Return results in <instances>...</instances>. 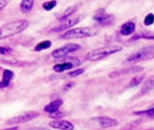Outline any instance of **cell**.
I'll list each match as a JSON object with an SVG mask.
<instances>
[{
    "mask_svg": "<svg viewBox=\"0 0 154 130\" xmlns=\"http://www.w3.org/2000/svg\"><path fill=\"white\" fill-rule=\"evenodd\" d=\"M2 63H6V64H10L12 66H26V65H29L31 64V62H23V61H19V60H16V59H13V60H2L1 61Z\"/></svg>",
    "mask_w": 154,
    "mask_h": 130,
    "instance_id": "cell-19",
    "label": "cell"
},
{
    "mask_svg": "<svg viewBox=\"0 0 154 130\" xmlns=\"http://www.w3.org/2000/svg\"><path fill=\"white\" fill-rule=\"evenodd\" d=\"M62 117H64V113H63V112H60V111H58V112L53 113V114H50V118L54 119L55 120L60 119H61Z\"/></svg>",
    "mask_w": 154,
    "mask_h": 130,
    "instance_id": "cell-27",
    "label": "cell"
},
{
    "mask_svg": "<svg viewBox=\"0 0 154 130\" xmlns=\"http://www.w3.org/2000/svg\"><path fill=\"white\" fill-rule=\"evenodd\" d=\"M14 73L10 71V70H5L4 72H3V76H2V80H1V82H0V88L1 89H4V88H6L9 86L12 79L14 78Z\"/></svg>",
    "mask_w": 154,
    "mask_h": 130,
    "instance_id": "cell-13",
    "label": "cell"
},
{
    "mask_svg": "<svg viewBox=\"0 0 154 130\" xmlns=\"http://www.w3.org/2000/svg\"><path fill=\"white\" fill-rule=\"evenodd\" d=\"M94 20L97 24L106 26V25L112 24L115 22L116 18L112 14H107L105 11V9H99L97 12V14L94 15Z\"/></svg>",
    "mask_w": 154,
    "mask_h": 130,
    "instance_id": "cell-8",
    "label": "cell"
},
{
    "mask_svg": "<svg viewBox=\"0 0 154 130\" xmlns=\"http://www.w3.org/2000/svg\"><path fill=\"white\" fill-rule=\"evenodd\" d=\"M84 71H85L84 69H79V70H76V71H74L69 72V76L71 77V78H74V77H77V76H79V75L83 74Z\"/></svg>",
    "mask_w": 154,
    "mask_h": 130,
    "instance_id": "cell-26",
    "label": "cell"
},
{
    "mask_svg": "<svg viewBox=\"0 0 154 130\" xmlns=\"http://www.w3.org/2000/svg\"><path fill=\"white\" fill-rule=\"evenodd\" d=\"M11 51H12V49H10V48H5V47H4V46H2V47L0 48V52H1L2 55H5V54L9 53V52H11Z\"/></svg>",
    "mask_w": 154,
    "mask_h": 130,
    "instance_id": "cell-28",
    "label": "cell"
},
{
    "mask_svg": "<svg viewBox=\"0 0 154 130\" xmlns=\"http://www.w3.org/2000/svg\"><path fill=\"white\" fill-rule=\"evenodd\" d=\"M149 130H154V128H152V129H149Z\"/></svg>",
    "mask_w": 154,
    "mask_h": 130,
    "instance_id": "cell-32",
    "label": "cell"
},
{
    "mask_svg": "<svg viewBox=\"0 0 154 130\" xmlns=\"http://www.w3.org/2000/svg\"><path fill=\"white\" fill-rule=\"evenodd\" d=\"M154 58V46L152 47H145L141 50H138L132 54H130L126 62H138L149 59H153Z\"/></svg>",
    "mask_w": 154,
    "mask_h": 130,
    "instance_id": "cell-4",
    "label": "cell"
},
{
    "mask_svg": "<svg viewBox=\"0 0 154 130\" xmlns=\"http://www.w3.org/2000/svg\"><path fill=\"white\" fill-rule=\"evenodd\" d=\"M73 67H74V64L70 61H69V62H66L63 63H59V64L57 63L52 67V69L56 72H63L65 71H69V70L72 69Z\"/></svg>",
    "mask_w": 154,
    "mask_h": 130,
    "instance_id": "cell-17",
    "label": "cell"
},
{
    "mask_svg": "<svg viewBox=\"0 0 154 130\" xmlns=\"http://www.w3.org/2000/svg\"><path fill=\"white\" fill-rule=\"evenodd\" d=\"M34 2L32 0H23L21 2L20 6H21V10L23 13H29L33 6Z\"/></svg>",
    "mask_w": 154,
    "mask_h": 130,
    "instance_id": "cell-18",
    "label": "cell"
},
{
    "mask_svg": "<svg viewBox=\"0 0 154 130\" xmlns=\"http://www.w3.org/2000/svg\"><path fill=\"white\" fill-rule=\"evenodd\" d=\"M57 4H58L57 1H47L42 4V7L46 11H51L57 5Z\"/></svg>",
    "mask_w": 154,
    "mask_h": 130,
    "instance_id": "cell-24",
    "label": "cell"
},
{
    "mask_svg": "<svg viewBox=\"0 0 154 130\" xmlns=\"http://www.w3.org/2000/svg\"><path fill=\"white\" fill-rule=\"evenodd\" d=\"M93 120L96 121L100 127L104 128H113L118 125L117 120L109 117H97V118H94Z\"/></svg>",
    "mask_w": 154,
    "mask_h": 130,
    "instance_id": "cell-10",
    "label": "cell"
},
{
    "mask_svg": "<svg viewBox=\"0 0 154 130\" xmlns=\"http://www.w3.org/2000/svg\"><path fill=\"white\" fill-rule=\"evenodd\" d=\"M122 50H123V47L120 45H107V46L100 47V48H97L89 52L87 54L86 59L90 62H96V61L105 59L112 54L117 53L121 52Z\"/></svg>",
    "mask_w": 154,
    "mask_h": 130,
    "instance_id": "cell-2",
    "label": "cell"
},
{
    "mask_svg": "<svg viewBox=\"0 0 154 130\" xmlns=\"http://www.w3.org/2000/svg\"><path fill=\"white\" fill-rule=\"evenodd\" d=\"M80 49V45L77 43H69L62 47H60L58 49H55L51 52V56L54 59H61L63 57H66L71 52H74Z\"/></svg>",
    "mask_w": 154,
    "mask_h": 130,
    "instance_id": "cell-5",
    "label": "cell"
},
{
    "mask_svg": "<svg viewBox=\"0 0 154 130\" xmlns=\"http://www.w3.org/2000/svg\"><path fill=\"white\" fill-rule=\"evenodd\" d=\"M50 127L59 130H74V125L67 120H53L50 122Z\"/></svg>",
    "mask_w": 154,
    "mask_h": 130,
    "instance_id": "cell-11",
    "label": "cell"
},
{
    "mask_svg": "<svg viewBox=\"0 0 154 130\" xmlns=\"http://www.w3.org/2000/svg\"><path fill=\"white\" fill-rule=\"evenodd\" d=\"M51 46V42L46 40V41H43V42L39 43L34 47V51H35V52H41V51L49 49Z\"/></svg>",
    "mask_w": 154,
    "mask_h": 130,
    "instance_id": "cell-21",
    "label": "cell"
},
{
    "mask_svg": "<svg viewBox=\"0 0 154 130\" xmlns=\"http://www.w3.org/2000/svg\"><path fill=\"white\" fill-rule=\"evenodd\" d=\"M63 104L62 100H55L51 102H50L49 104H47L44 107V111L49 113V114H53L59 111V109L61 107V105Z\"/></svg>",
    "mask_w": 154,
    "mask_h": 130,
    "instance_id": "cell-12",
    "label": "cell"
},
{
    "mask_svg": "<svg viewBox=\"0 0 154 130\" xmlns=\"http://www.w3.org/2000/svg\"><path fill=\"white\" fill-rule=\"evenodd\" d=\"M29 25L27 20H16L6 23L0 27V40L16 35L24 31Z\"/></svg>",
    "mask_w": 154,
    "mask_h": 130,
    "instance_id": "cell-1",
    "label": "cell"
},
{
    "mask_svg": "<svg viewBox=\"0 0 154 130\" xmlns=\"http://www.w3.org/2000/svg\"><path fill=\"white\" fill-rule=\"evenodd\" d=\"M9 2L8 1H5V0H0V10H2Z\"/></svg>",
    "mask_w": 154,
    "mask_h": 130,
    "instance_id": "cell-29",
    "label": "cell"
},
{
    "mask_svg": "<svg viewBox=\"0 0 154 130\" xmlns=\"http://www.w3.org/2000/svg\"><path fill=\"white\" fill-rule=\"evenodd\" d=\"M79 5H80V4L78 3V4H75V5H73L68 7V8H67L60 16H59V19H60V21H64V20L69 18V17H70L72 14H74V13L78 10V7H79Z\"/></svg>",
    "mask_w": 154,
    "mask_h": 130,
    "instance_id": "cell-15",
    "label": "cell"
},
{
    "mask_svg": "<svg viewBox=\"0 0 154 130\" xmlns=\"http://www.w3.org/2000/svg\"><path fill=\"white\" fill-rule=\"evenodd\" d=\"M84 17H85L84 14H79V15L71 16V17H69V18L64 20V21H61V23H60L58 26L54 27L51 31L57 33V32L64 31V30H66V29H69L70 27H72V26H74L75 24H78L80 20H82ZM69 30H70V29H69Z\"/></svg>",
    "mask_w": 154,
    "mask_h": 130,
    "instance_id": "cell-7",
    "label": "cell"
},
{
    "mask_svg": "<svg viewBox=\"0 0 154 130\" xmlns=\"http://www.w3.org/2000/svg\"><path fill=\"white\" fill-rule=\"evenodd\" d=\"M144 78H145V75L144 74H137L136 76H134L131 80V81L129 83V87L134 88V87H136V86L140 85L144 81Z\"/></svg>",
    "mask_w": 154,
    "mask_h": 130,
    "instance_id": "cell-20",
    "label": "cell"
},
{
    "mask_svg": "<svg viewBox=\"0 0 154 130\" xmlns=\"http://www.w3.org/2000/svg\"><path fill=\"white\" fill-rule=\"evenodd\" d=\"M97 33V29L95 27L88 26V27H79L73 28L60 36V39L70 40V39H81L86 37H92Z\"/></svg>",
    "mask_w": 154,
    "mask_h": 130,
    "instance_id": "cell-3",
    "label": "cell"
},
{
    "mask_svg": "<svg viewBox=\"0 0 154 130\" xmlns=\"http://www.w3.org/2000/svg\"><path fill=\"white\" fill-rule=\"evenodd\" d=\"M18 128L17 127H14V128H7V129H3V130H17Z\"/></svg>",
    "mask_w": 154,
    "mask_h": 130,
    "instance_id": "cell-31",
    "label": "cell"
},
{
    "mask_svg": "<svg viewBox=\"0 0 154 130\" xmlns=\"http://www.w3.org/2000/svg\"><path fill=\"white\" fill-rule=\"evenodd\" d=\"M138 39H149V40H152V39H154V35L153 34H151V33H144L136 34V35H134L132 38V40H138Z\"/></svg>",
    "mask_w": 154,
    "mask_h": 130,
    "instance_id": "cell-23",
    "label": "cell"
},
{
    "mask_svg": "<svg viewBox=\"0 0 154 130\" xmlns=\"http://www.w3.org/2000/svg\"><path fill=\"white\" fill-rule=\"evenodd\" d=\"M74 86V82H69V84H67L66 86H65V88H64V90H69V89H71L72 87Z\"/></svg>",
    "mask_w": 154,
    "mask_h": 130,
    "instance_id": "cell-30",
    "label": "cell"
},
{
    "mask_svg": "<svg viewBox=\"0 0 154 130\" xmlns=\"http://www.w3.org/2000/svg\"><path fill=\"white\" fill-rule=\"evenodd\" d=\"M134 113L138 116H146L149 118H154V108H151V109H148L143 110V111H135Z\"/></svg>",
    "mask_w": 154,
    "mask_h": 130,
    "instance_id": "cell-22",
    "label": "cell"
},
{
    "mask_svg": "<svg viewBox=\"0 0 154 130\" xmlns=\"http://www.w3.org/2000/svg\"><path fill=\"white\" fill-rule=\"evenodd\" d=\"M154 23V14H148L146 15V17L144 18L143 20V24L146 25V26H149V25H152Z\"/></svg>",
    "mask_w": 154,
    "mask_h": 130,
    "instance_id": "cell-25",
    "label": "cell"
},
{
    "mask_svg": "<svg viewBox=\"0 0 154 130\" xmlns=\"http://www.w3.org/2000/svg\"><path fill=\"white\" fill-rule=\"evenodd\" d=\"M144 69L143 67L141 66H133V67H127V68H124L116 71H112L109 74V77L114 79V78H117L120 77L122 75H126V74H131V73H137V72H141L143 71Z\"/></svg>",
    "mask_w": 154,
    "mask_h": 130,
    "instance_id": "cell-9",
    "label": "cell"
},
{
    "mask_svg": "<svg viewBox=\"0 0 154 130\" xmlns=\"http://www.w3.org/2000/svg\"><path fill=\"white\" fill-rule=\"evenodd\" d=\"M154 90V75L149 76L143 82V88H142V94H147L150 91Z\"/></svg>",
    "mask_w": 154,
    "mask_h": 130,
    "instance_id": "cell-14",
    "label": "cell"
},
{
    "mask_svg": "<svg viewBox=\"0 0 154 130\" xmlns=\"http://www.w3.org/2000/svg\"><path fill=\"white\" fill-rule=\"evenodd\" d=\"M39 117V113L36 111H27L21 115H18L14 118H12L6 121V125H17L29 122Z\"/></svg>",
    "mask_w": 154,
    "mask_h": 130,
    "instance_id": "cell-6",
    "label": "cell"
},
{
    "mask_svg": "<svg viewBox=\"0 0 154 130\" xmlns=\"http://www.w3.org/2000/svg\"><path fill=\"white\" fill-rule=\"evenodd\" d=\"M135 31V24L134 22H126L120 28V33L123 35H130Z\"/></svg>",
    "mask_w": 154,
    "mask_h": 130,
    "instance_id": "cell-16",
    "label": "cell"
}]
</instances>
